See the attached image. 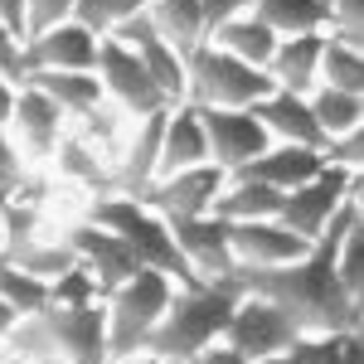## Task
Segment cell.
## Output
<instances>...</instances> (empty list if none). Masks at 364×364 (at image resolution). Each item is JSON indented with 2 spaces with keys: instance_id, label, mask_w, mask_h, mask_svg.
<instances>
[{
  "instance_id": "cell-42",
  "label": "cell",
  "mask_w": 364,
  "mask_h": 364,
  "mask_svg": "<svg viewBox=\"0 0 364 364\" xmlns=\"http://www.w3.org/2000/svg\"><path fill=\"white\" fill-rule=\"evenodd\" d=\"M340 364H364V331H345L340 336Z\"/></svg>"
},
{
  "instance_id": "cell-45",
  "label": "cell",
  "mask_w": 364,
  "mask_h": 364,
  "mask_svg": "<svg viewBox=\"0 0 364 364\" xmlns=\"http://www.w3.org/2000/svg\"><path fill=\"white\" fill-rule=\"evenodd\" d=\"M15 321H20V311H15V306H5V301H0V340L10 336V326H15Z\"/></svg>"
},
{
  "instance_id": "cell-5",
  "label": "cell",
  "mask_w": 364,
  "mask_h": 364,
  "mask_svg": "<svg viewBox=\"0 0 364 364\" xmlns=\"http://www.w3.org/2000/svg\"><path fill=\"white\" fill-rule=\"evenodd\" d=\"M92 73H97V83H102V97H107L112 107H122L127 117H146V112H161V107H166V97L156 92V83H151L146 63L136 58V49H127L112 34H102Z\"/></svg>"
},
{
  "instance_id": "cell-20",
  "label": "cell",
  "mask_w": 364,
  "mask_h": 364,
  "mask_svg": "<svg viewBox=\"0 0 364 364\" xmlns=\"http://www.w3.org/2000/svg\"><path fill=\"white\" fill-rule=\"evenodd\" d=\"M321 44H326V34H321V29H311V34H282L262 73L272 78V87H287V92H301V97H306L311 87H316Z\"/></svg>"
},
{
  "instance_id": "cell-22",
  "label": "cell",
  "mask_w": 364,
  "mask_h": 364,
  "mask_svg": "<svg viewBox=\"0 0 364 364\" xmlns=\"http://www.w3.org/2000/svg\"><path fill=\"white\" fill-rule=\"evenodd\" d=\"M204 39H209L214 49H224V54L252 63V68H267V58H272V49H277V34L262 25L252 10H238V15L219 20V25L209 29Z\"/></svg>"
},
{
  "instance_id": "cell-10",
  "label": "cell",
  "mask_w": 364,
  "mask_h": 364,
  "mask_svg": "<svg viewBox=\"0 0 364 364\" xmlns=\"http://www.w3.org/2000/svg\"><path fill=\"white\" fill-rule=\"evenodd\" d=\"M224 180H228L224 170L214 166V161H204V166H190V170H175V175L151 180L136 199L146 209H156L161 219H195V214L214 209V195L224 190Z\"/></svg>"
},
{
  "instance_id": "cell-31",
  "label": "cell",
  "mask_w": 364,
  "mask_h": 364,
  "mask_svg": "<svg viewBox=\"0 0 364 364\" xmlns=\"http://www.w3.org/2000/svg\"><path fill=\"white\" fill-rule=\"evenodd\" d=\"M136 10H146V0H73V20L87 25L97 39L112 34L122 20H132Z\"/></svg>"
},
{
  "instance_id": "cell-32",
  "label": "cell",
  "mask_w": 364,
  "mask_h": 364,
  "mask_svg": "<svg viewBox=\"0 0 364 364\" xmlns=\"http://www.w3.org/2000/svg\"><path fill=\"white\" fill-rule=\"evenodd\" d=\"M331 272H336V282L355 301H364V224L350 228V233L340 238L336 257H331Z\"/></svg>"
},
{
  "instance_id": "cell-21",
  "label": "cell",
  "mask_w": 364,
  "mask_h": 364,
  "mask_svg": "<svg viewBox=\"0 0 364 364\" xmlns=\"http://www.w3.org/2000/svg\"><path fill=\"white\" fill-rule=\"evenodd\" d=\"M20 83L39 87L49 102H54L58 112L68 117V127L87 117L97 102H102V83H97V73H68V68H29Z\"/></svg>"
},
{
  "instance_id": "cell-24",
  "label": "cell",
  "mask_w": 364,
  "mask_h": 364,
  "mask_svg": "<svg viewBox=\"0 0 364 364\" xmlns=\"http://www.w3.org/2000/svg\"><path fill=\"white\" fill-rule=\"evenodd\" d=\"M146 20H151V29L166 39L175 54H190L209 34V20H204L199 0H146Z\"/></svg>"
},
{
  "instance_id": "cell-27",
  "label": "cell",
  "mask_w": 364,
  "mask_h": 364,
  "mask_svg": "<svg viewBox=\"0 0 364 364\" xmlns=\"http://www.w3.org/2000/svg\"><path fill=\"white\" fill-rule=\"evenodd\" d=\"M306 102H311V117L321 122L326 136H340V132L364 127V92H340V87L316 83L306 92Z\"/></svg>"
},
{
  "instance_id": "cell-4",
  "label": "cell",
  "mask_w": 364,
  "mask_h": 364,
  "mask_svg": "<svg viewBox=\"0 0 364 364\" xmlns=\"http://www.w3.org/2000/svg\"><path fill=\"white\" fill-rule=\"evenodd\" d=\"M185 78H190V102L195 107H252L257 97L272 92V78L262 68L214 49L209 39L185 54Z\"/></svg>"
},
{
  "instance_id": "cell-23",
  "label": "cell",
  "mask_w": 364,
  "mask_h": 364,
  "mask_svg": "<svg viewBox=\"0 0 364 364\" xmlns=\"http://www.w3.org/2000/svg\"><path fill=\"white\" fill-rule=\"evenodd\" d=\"M224 224H252V219H277L282 214V195L262 180H248V175H228L224 190L214 195V209Z\"/></svg>"
},
{
  "instance_id": "cell-9",
  "label": "cell",
  "mask_w": 364,
  "mask_h": 364,
  "mask_svg": "<svg viewBox=\"0 0 364 364\" xmlns=\"http://www.w3.org/2000/svg\"><path fill=\"white\" fill-rule=\"evenodd\" d=\"M301 336L291 321H287V311H277L272 301H262V296H238V306L228 311V326H224V345H233L243 360H262V355H282L291 340Z\"/></svg>"
},
{
  "instance_id": "cell-17",
  "label": "cell",
  "mask_w": 364,
  "mask_h": 364,
  "mask_svg": "<svg viewBox=\"0 0 364 364\" xmlns=\"http://www.w3.org/2000/svg\"><path fill=\"white\" fill-rule=\"evenodd\" d=\"M252 117L262 122V132H267L272 141H291V146H311V151L326 146V132H321V122L311 117V102L301 97V92L272 87L267 97L252 102Z\"/></svg>"
},
{
  "instance_id": "cell-38",
  "label": "cell",
  "mask_w": 364,
  "mask_h": 364,
  "mask_svg": "<svg viewBox=\"0 0 364 364\" xmlns=\"http://www.w3.org/2000/svg\"><path fill=\"white\" fill-rule=\"evenodd\" d=\"M0 73H5L10 83H20V78H25V44H20L5 25H0Z\"/></svg>"
},
{
  "instance_id": "cell-28",
  "label": "cell",
  "mask_w": 364,
  "mask_h": 364,
  "mask_svg": "<svg viewBox=\"0 0 364 364\" xmlns=\"http://www.w3.org/2000/svg\"><path fill=\"white\" fill-rule=\"evenodd\" d=\"M252 15L272 34H311L326 29V0H252Z\"/></svg>"
},
{
  "instance_id": "cell-7",
  "label": "cell",
  "mask_w": 364,
  "mask_h": 364,
  "mask_svg": "<svg viewBox=\"0 0 364 364\" xmlns=\"http://www.w3.org/2000/svg\"><path fill=\"white\" fill-rule=\"evenodd\" d=\"M63 132H68V117L58 112V107L44 97V92H39V87L20 83L15 107H10V122H5V136L15 141L20 161H25L29 170H44Z\"/></svg>"
},
{
  "instance_id": "cell-11",
  "label": "cell",
  "mask_w": 364,
  "mask_h": 364,
  "mask_svg": "<svg viewBox=\"0 0 364 364\" xmlns=\"http://www.w3.org/2000/svg\"><path fill=\"white\" fill-rule=\"evenodd\" d=\"M58 233H63V243L78 252V262H83L87 272L97 277V287H102V296L112 291L122 277H132L141 262L132 257V248L117 238V233H107V228L87 224V219H78V214H68V219H58Z\"/></svg>"
},
{
  "instance_id": "cell-2",
  "label": "cell",
  "mask_w": 364,
  "mask_h": 364,
  "mask_svg": "<svg viewBox=\"0 0 364 364\" xmlns=\"http://www.w3.org/2000/svg\"><path fill=\"white\" fill-rule=\"evenodd\" d=\"M238 296H243V291H238L228 277L199 282V287H175V291H170V306L161 311L156 331L146 336L141 350H156L161 360L180 364L185 355H195L199 345H209V340L224 336L228 311L238 306Z\"/></svg>"
},
{
  "instance_id": "cell-1",
  "label": "cell",
  "mask_w": 364,
  "mask_h": 364,
  "mask_svg": "<svg viewBox=\"0 0 364 364\" xmlns=\"http://www.w3.org/2000/svg\"><path fill=\"white\" fill-rule=\"evenodd\" d=\"M0 350H10L20 364L39 360V355H63L68 364H107V311H102V296L83 301V306L44 301L39 311H29V316H20L10 326Z\"/></svg>"
},
{
  "instance_id": "cell-46",
  "label": "cell",
  "mask_w": 364,
  "mask_h": 364,
  "mask_svg": "<svg viewBox=\"0 0 364 364\" xmlns=\"http://www.w3.org/2000/svg\"><path fill=\"white\" fill-rule=\"evenodd\" d=\"M25 364H68L63 355H39V360H25Z\"/></svg>"
},
{
  "instance_id": "cell-47",
  "label": "cell",
  "mask_w": 364,
  "mask_h": 364,
  "mask_svg": "<svg viewBox=\"0 0 364 364\" xmlns=\"http://www.w3.org/2000/svg\"><path fill=\"white\" fill-rule=\"evenodd\" d=\"M5 204H10V195H5V190H0V224H5Z\"/></svg>"
},
{
  "instance_id": "cell-25",
  "label": "cell",
  "mask_w": 364,
  "mask_h": 364,
  "mask_svg": "<svg viewBox=\"0 0 364 364\" xmlns=\"http://www.w3.org/2000/svg\"><path fill=\"white\" fill-rule=\"evenodd\" d=\"M0 257H10L20 272H29V277H39V282H54L63 277L73 262H78V252L63 243V233H58V224L49 219V228L39 233V238H29V243H20V248H10V252H0Z\"/></svg>"
},
{
  "instance_id": "cell-44",
  "label": "cell",
  "mask_w": 364,
  "mask_h": 364,
  "mask_svg": "<svg viewBox=\"0 0 364 364\" xmlns=\"http://www.w3.org/2000/svg\"><path fill=\"white\" fill-rule=\"evenodd\" d=\"M15 92H20V83H10V78L0 73V127L10 122V107H15Z\"/></svg>"
},
{
  "instance_id": "cell-18",
  "label": "cell",
  "mask_w": 364,
  "mask_h": 364,
  "mask_svg": "<svg viewBox=\"0 0 364 364\" xmlns=\"http://www.w3.org/2000/svg\"><path fill=\"white\" fill-rule=\"evenodd\" d=\"M209 161V141H204V127H199L195 102H180V107H166V127H161V156H156V180L161 175H175V170H190Z\"/></svg>"
},
{
  "instance_id": "cell-41",
  "label": "cell",
  "mask_w": 364,
  "mask_h": 364,
  "mask_svg": "<svg viewBox=\"0 0 364 364\" xmlns=\"http://www.w3.org/2000/svg\"><path fill=\"white\" fill-rule=\"evenodd\" d=\"M0 25L25 44V0H0Z\"/></svg>"
},
{
  "instance_id": "cell-15",
  "label": "cell",
  "mask_w": 364,
  "mask_h": 364,
  "mask_svg": "<svg viewBox=\"0 0 364 364\" xmlns=\"http://www.w3.org/2000/svg\"><path fill=\"white\" fill-rule=\"evenodd\" d=\"M161 127H166V107L132 122V136H127V146H122V156H117V166H112V180H107V195H141L156 180Z\"/></svg>"
},
{
  "instance_id": "cell-6",
  "label": "cell",
  "mask_w": 364,
  "mask_h": 364,
  "mask_svg": "<svg viewBox=\"0 0 364 364\" xmlns=\"http://www.w3.org/2000/svg\"><path fill=\"white\" fill-rule=\"evenodd\" d=\"M350 190H360V170L321 166V175H311L306 185H296V190H287V195H282V214H277V219L291 228L296 238L316 243V238H321V228L331 224V214L340 209V199L350 195Z\"/></svg>"
},
{
  "instance_id": "cell-37",
  "label": "cell",
  "mask_w": 364,
  "mask_h": 364,
  "mask_svg": "<svg viewBox=\"0 0 364 364\" xmlns=\"http://www.w3.org/2000/svg\"><path fill=\"white\" fill-rule=\"evenodd\" d=\"M25 175H29V166L20 161V151H15V141L5 136V127H0V190H5V195H15Z\"/></svg>"
},
{
  "instance_id": "cell-40",
  "label": "cell",
  "mask_w": 364,
  "mask_h": 364,
  "mask_svg": "<svg viewBox=\"0 0 364 364\" xmlns=\"http://www.w3.org/2000/svg\"><path fill=\"white\" fill-rule=\"evenodd\" d=\"M199 5H204L209 29L219 25V20H228V15H238V10H252V0H199Z\"/></svg>"
},
{
  "instance_id": "cell-14",
  "label": "cell",
  "mask_w": 364,
  "mask_h": 364,
  "mask_svg": "<svg viewBox=\"0 0 364 364\" xmlns=\"http://www.w3.org/2000/svg\"><path fill=\"white\" fill-rule=\"evenodd\" d=\"M170 224V238H175V248L180 257L190 262V272L199 282H219L233 267V257H228V224L219 214H195V219H166Z\"/></svg>"
},
{
  "instance_id": "cell-35",
  "label": "cell",
  "mask_w": 364,
  "mask_h": 364,
  "mask_svg": "<svg viewBox=\"0 0 364 364\" xmlns=\"http://www.w3.org/2000/svg\"><path fill=\"white\" fill-rule=\"evenodd\" d=\"M321 161H326V166H336V170H364V127L340 132V136H326Z\"/></svg>"
},
{
  "instance_id": "cell-8",
  "label": "cell",
  "mask_w": 364,
  "mask_h": 364,
  "mask_svg": "<svg viewBox=\"0 0 364 364\" xmlns=\"http://www.w3.org/2000/svg\"><path fill=\"white\" fill-rule=\"evenodd\" d=\"M199 127H204V141H209V161L233 175L243 170L252 156H262L272 136L262 132V122L252 117V107H195Z\"/></svg>"
},
{
  "instance_id": "cell-30",
  "label": "cell",
  "mask_w": 364,
  "mask_h": 364,
  "mask_svg": "<svg viewBox=\"0 0 364 364\" xmlns=\"http://www.w3.org/2000/svg\"><path fill=\"white\" fill-rule=\"evenodd\" d=\"M0 301L15 306L20 316H29V311H39L44 301H49V282L29 277V272H20L10 257H0Z\"/></svg>"
},
{
  "instance_id": "cell-33",
  "label": "cell",
  "mask_w": 364,
  "mask_h": 364,
  "mask_svg": "<svg viewBox=\"0 0 364 364\" xmlns=\"http://www.w3.org/2000/svg\"><path fill=\"white\" fill-rule=\"evenodd\" d=\"M340 336H331V331H301L287 345V364H340Z\"/></svg>"
},
{
  "instance_id": "cell-43",
  "label": "cell",
  "mask_w": 364,
  "mask_h": 364,
  "mask_svg": "<svg viewBox=\"0 0 364 364\" xmlns=\"http://www.w3.org/2000/svg\"><path fill=\"white\" fill-rule=\"evenodd\" d=\"M107 364H170L156 350H127V355H107Z\"/></svg>"
},
{
  "instance_id": "cell-13",
  "label": "cell",
  "mask_w": 364,
  "mask_h": 364,
  "mask_svg": "<svg viewBox=\"0 0 364 364\" xmlns=\"http://www.w3.org/2000/svg\"><path fill=\"white\" fill-rule=\"evenodd\" d=\"M311 243L296 238L282 219H252V224H228V257L238 267H282L306 257Z\"/></svg>"
},
{
  "instance_id": "cell-19",
  "label": "cell",
  "mask_w": 364,
  "mask_h": 364,
  "mask_svg": "<svg viewBox=\"0 0 364 364\" xmlns=\"http://www.w3.org/2000/svg\"><path fill=\"white\" fill-rule=\"evenodd\" d=\"M321 151H311V146H291V141H272L262 156H252L243 170H233V175H248V180H262V185H272L277 195L287 190H296V185H306L311 175H321Z\"/></svg>"
},
{
  "instance_id": "cell-26",
  "label": "cell",
  "mask_w": 364,
  "mask_h": 364,
  "mask_svg": "<svg viewBox=\"0 0 364 364\" xmlns=\"http://www.w3.org/2000/svg\"><path fill=\"white\" fill-rule=\"evenodd\" d=\"M132 122H136V117H127L122 107H112V102L102 97V102H97L87 117H78V122H73V132H78V136H83L87 146L107 161V170H112L117 156H122V146H127V136H132Z\"/></svg>"
},
{
  "instance_id": "cell-16",
  "label": "cell",
  "mask_w": 364,
  "mask_h": 364,
  "mask_svg": "<svg viewBox=\"0 0 364 364\" xmlns=\"http://www.w3.org/2000/svg\"><path fill=\"white\" fill-rule=\"evenodd\" d=\"M49 180H54L58 190H68V195H107V180H112V170H107V161L87 146L73 127L58 136L54 156H49Z\"/></svg>"
},
{
  "instance_id": "cell-29",
  "label": "cell",
  "mask_w": 364,
  "mask_h": 364,
  "mask_svg": "<svg viewBox=\"0 0 364 364\" xmlns=\"http://www.w3.org/2000/svg\"><path fill=\"white\" fill-rule=\"evenodd\" d=\"M316 83L340 87V92H364V49H350V44L326 39V44H321V68H316Z\"/></svg>"
},
{
  "instance_id": "cell-34",
  "label": "cell",
  "mask_w": 364,
  "mask_h": 364,
  "mask_svg": "<svg viewBox=\"0 0 364 364\" xmlns=\"http://www.w3.org/2000/svg\"><path fill=\"white\" fill-rule=\"evenodd\" d=\"M97 296H102V287L83 262H73L63 277L49 282V301H63V306H83V301H97Z\"/></svg>"
},
{
  "instance_id": "cell-3",
  "label": "cell",
  "mask_w": 364,
  "mask_h": 364,
  "mask_svg": "<svg viewBox=\"0 0 364 364\" xmlns=\"http://www.w3.org/2000/svg\"><path fill=\"white\" fill-rule=\"evenodd\" d=\"M170 291L175 282L151 272V267H136L132 277H122L102 296V311H107V355H127V350H141L146 336L156 331L161 311L170 306Z\"/></svg>"
},
{
  "instance_id": "cell-39",
  "label": "cell",
  "mask_w": 364,
  "mask_h": 364,
  "mask_svg": "<svg viewBox=\"0 0 364 364\" xmlns=\"http://www.w3.org/2000/svg\"><path fill=\"white\" fill-rule=\"evenodd\" d=\"M180 364H248L233 345H224V340H209V345H199L195 355H185Z\"/></svg>"
},
{
  "instance_id": "cell-36",
  "label": "cell",
  "mask_w": 364,
  "mask_h": 364,
  "mask_svg": "<svg viewBox=\"0 0 364 364\" xmlns=\"http://www.w3.org/2000/svg\"><path fill=\"white\" fill-rule=\"evenodd\" d=\"M73 15V0H25V39Z\"/></svg>"
},
{
  "instance_id": "cell-12",
  "label": "cell",
  "mask_w": 364,
  "mask_h": 364,
  "mask_svg": "<svg viewBox=\"0 0 364 364\" xmlns=\"http://www.w3.org/2000/svg\"><path fill=\"white\" fill-rule=\"evenodd\" d=\"M97 34L87 25H78L73 15L58 20V25L39 29L25 39V73L29 68H68V73H92L97 63Z\"/></svg>"
}]
</instances>
